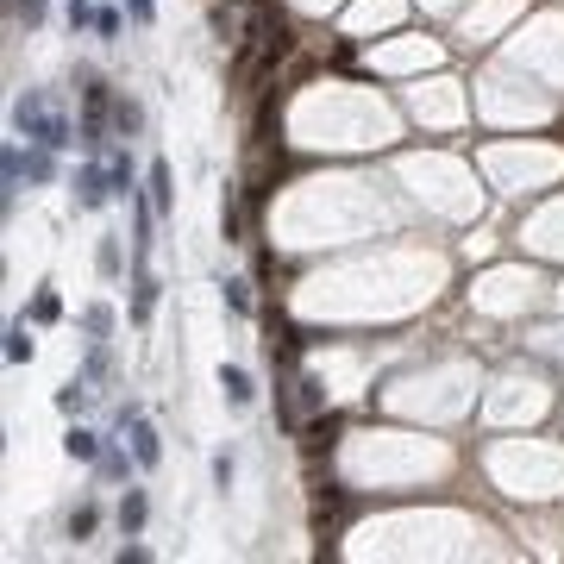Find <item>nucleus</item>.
<instances>
[{"mask_svg": "<svg viewBox=\"0 0 564 564\" xmlns=\"http://www.w3.org/2000/svg\"><path fill=\"white\" fill-rule=\"evenodd\" d=\"M295 51V26L282 20L276 7H257L251 13V32L238 38L232 51V88H251V82H276V63Z\"/></svg>", "mask_w": 564, "mask_h": 564, "instance_id": "f257e3e1", "label": "nucleus"}, {"mask_svg": "<svg viewBox=\"0 0 564 564\" xmlns=\"http://www.w3.org/2000/svg\"><path fill=\"white\" fill-rule=\"evenodd\" d=\"M13 120H20V132H26V138H38V145H63V120H57V113H45V101H38V95H26Z\"/></svg>", "mask_w": 564, "mask_h": 564, "instance_id": "f03ea898", "label": "nucleus"}, {"mask_svg": "<svg viewBox=\"0 0 564 564\" xmlns=\"http://www.w3.org/2000/svg\"><path fill=\"white\" fill-rule=\"evenodd\" d=\"M320 408H327V389H320L314 377H295V402L282 408V420H289V427H302V414H320Z\"/></svg>", "mask_w": 564, "mask_h": 564, "instance_id": "7ed1b4c3", "label": "nucleus"}, {"mask_svg": "<svg viewBox=\"0 0 564 564\" xmlns=\"http://www.w3.org/2000/svg\"><path fill=\"white\" fill-rule=\"evenodd\" d=\"M132 458H138V464H145V470H151V464H157V458H163V445H157V433H151V427H145V420H132Z\"/></svg>", "mask_w": 564, "mask_h": 564, "instance_id": "20e7f679", "label": "nucleus"}, {"mask_svg": "<svg viewBox=\"0 0 564 564\" xmlns=\"http://www.w3.org/2000/svg\"><path fill=\"white\" fill-rule=\"evenodd\" d=\"M76 188H82V207H101V201H107V176H101V170H82Z\"/></svg>", "mask_w": 564, "mask_h": 564, "instance_id": "39448f33", "label": "nucleus"}, {"mask_svg": "<svg viewBox=\"0 0 564 564\" xmlns=\"http://www.w3.org/2000/svg\"><path fill=\"white\" fill-rule=\"evenodd\" d=\"M220 389H226V395H232V402H238V408H245V402H251V377H245V370H238V364H226V370H220Z\"/></svg>", "mask_w": 564, "mask_h": 564, "instance_id": "423d86ee", "label": "nucleus"}, {"mask_svg": "<svg viewBox=\"0 0 564 564\" xmlns=\"http://www.w3.org/2000/svg\"><path fill=\"white\" fill-rule=\"evenodd\" d=\"M138 527H145V495L132 489V495L120 502V533H138Z\"/></svg>", "mask_w": 564, "mask_h": 564, "instance_id": "0eeeda50", "label": "nucleus"}, {"mask_svg": "<svg viewBox=\"0 0 564 564\" xmlns=\"http://www.w3.org/2000/svg\"><path fill=\"white\" fill-rule=\"evenodd\" d=\"M151 308H157V282H151V276H138V295H132V320H151Z\"/></svg>", "mask_w": 564, "mask_h": 564, "instance_id": "6e6552de", "label": "nucleus"}, {"mask_svg": "<svg viewBox=\"0 0 564 564\" xmlns=\"http://www.w3.org/2000/svg\"><path fill=\"white\" fill-rule=\"evenodd\" d=\"M151 207L170 213V170H163V163H151Z\"/></svg>", "mask_w": 564, "mask_h": 564, "instance_id": "1a4fd4ad", "label": "nucleus"}, {"mask_svg": "<svg viewBox=\"0 0 564 564\" xmlns=\"http://www.w3.org/2000/svg\"><path fill=\"white\" fill-rule=\"evenodd\" d=\"M113 132H120V138L138 132V107H132V101H113Z\"/></svg>", "mask_w": 564, "mask_h": 564, "instance_id": "9d476101", "label": "nucleus"}, {"mask_svg": "<svg viewBox=\"0 0 564 564\" xmlns=\"http://www.w3.org/2000/svg\"><path fill=\"white\" fill-rule=\"evenodd\" d=\"M220 226H226V245H238V226H245V213H238V195H226V207H220Z\"/></svg>", "mask_w": 564, "mask_h": 564, "instance_id": "9b49d317", "label": "nucleus"}, {"mask_svg": "<svg viewBox=\"0 0 564 564\" xmlns=\"http://www.w3.org/2000/svg\"><path fill=\"white\" fill-rule=\"evenodd\" d=\"M95 520H101V514H95V502H82V508L70 514V533H76V539H88V533H95Z\"/></svg>", "mask_w": 564, "mask_h": 564, "instance_id": "f8f14e48", "label": "nucleus"}, {"mask_svg": "<svg viewBox=\"0 0 564 564\" xmlns=\"http://www.w3.org/2000/svg\"><path fill=\"white\" fill-rule=\"evenodd\" d=\"M7 358H13V364H26V358H32V339H26V327H13V333H7Z\"/></svg>", "mask_w": 564, "mask_h": 564, "instance_id": "ddd939ff", "label": "nucleus"}, {"mask_svg": "<svg viewBox=\"0 0 564 564\" xmlns=\"http://www.w3.org/2000/svg\"><path fill=\"white\" fill-rule=\"evenodd\" d=\"M95 452H101V445H95V433H82V427H76V433H70V458H82V464H88Z\"/></svg>", "mask_w": 564, "mask_h": 564, "instance_id": "4468645a", "label": "nucleus"}, {"mask_svg": "<svg viewBox=\"0 0 564 564\" xmlns=\"http://www.w3.org/2000/svg\"><path fill=\"white\" fill-rule=\"evenodd\" d=\"M13 13H20L26 26H38V20H45V0H13Z\"/></svg>", "mask_w": 564, "mask_h": 564, "instance_id": "2eb2a0df", "label": "nucleus"}, {"mask_svg": "<svg viewBox=\"0 0 564 564\" xmlns=\"http://www.w3.org/2000/svg\"><path fill=\"white\" fill-rule=\"evenodd\" d=\"M101 276H120V245H113V238L101 245Z\"/></svg>", "mask_w": 564, "mask_h": 564, "instance_id": "dca6fc26", "label": "nucleus"}, {"mask_svg": "<svg viewBox=\"0 0 564 564\" xmlns=\"http://www.w3.org/2000/svg\"><path fill=\"white\" fill-rule=\"evenodd\" d=\"M57 314H63L57 295H38V302H32V320H57Z\"/></svg>", "mask_w": 564, "mask_h": 564, "instance_id": "f3484780", "label": "nucleus"}, {"mask_svg": "<svg viewBox=\"0 0 564 564\" xmlns=\"http://www.w3.org/2000/svg\"><path fill=\"white\" fill-rule=\"evenodd\" d=\"M226 302H232L238 314H251V295H245V282H226Z\"/></svg>", "mask_w": 564, "mask_h": 564, "instance_id": "a211bd4d", "label": "nucleus"}, {"mask_svg": "<svg viewBox=\"0 0 564 564\" xmlns=\"http://www.w3.org/2000/svg\"><path fill=\"white\" fill-rule=\"evenodd\" d=\"M126 7H132V20H138V26H151V13H157L151 0H126Z\"/></svg>", "mask_w": 564, "mask_h": 564, "instance_id": "6ab92c4d", "label": "nucleus"}]
</instances>
